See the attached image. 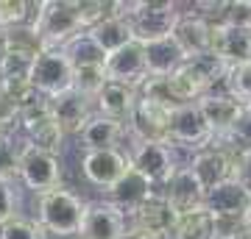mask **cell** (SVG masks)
<instances>
[{"label":"cell","mask_w":251,"mask_h":239,"mask_svg":"<svg viewBox=\"0 0 251 239\" xmlns=\"http://www.w3.org/2000/svg\"><path fill=\"white\" fill-rule=\"evenodd\" d=\"M106 70H103V64L98 67H78V70H73V89L84 95V98L95 100L100 89L106 87Z\"/></svg>","instance_id":"f1b7e54d"},{"label":"cell","mask_w":251,"mask_h":239,"mask_svg":"<svg viewBox=\"0 0 251 239\" xmlns=\"http://www.w3.org/2000/svg\"><path fill=\"white\" fill-rule=\"evenodd\" d=\"M78 167L84 181L106 195L109 189L126 175V170L131 164H128V153L123 148H106V151H84Z\"/></svg>","instance_id":"9c48e42d"},{"label":"cell","mask_w":251,"mask_h":239,"mask_svg":"<svg viewBox=\"0 0 251 239\" xmlns=\"http://www.w3.org/2000/svg\"><path fill=\"white\" fill-rule=\"evenodd\" d=\"M87 214V200L67 186H56L36 197V222L56 239H70L81 234Z\"/></svg>","instance_id":"7a4b0ae2"},{"label":"cell","mask_w":251,"mask_h":239,"mask_svg":"<svg viewBox=\"0 0 251 239\" xmlns=\"http://www.w3.org/2000/svg\"><path fill=\"white\" fill-rule=\"evenodd\" d=\"M224 92H229L243 109L251 106V64H240V67H232L229 70Z\"/></svg>","instance_id":"4dcf8cb0"},{"label":"cell","mask_w":251,"mask_h":239,"mask_svg":"<svg viewBox=\"0 0 251 239\" xmlns=\"http://www.w3.org/2000/svg\"><path fill=\"white\" fill-rule=\"evenodd\" d=\"M62 50H64V56L70 59L73 70H78V67H98V64L106 62V53L87 36V31L81 36H75L70 44H64Z\"/></svg>","instance_id":"4316f807"},{"label":"cell","mask_w":251,"mask_h":239,"mask_svg":"<svg viewBox=\"0 0 251 239\" xmlns=\"http://www.w3.org/2000/svg\"><path fill=\"white\" fill-rule=\"evenodd\" d=\"M20 145L14 142V136H0V178H17Z\"/></svg>","instance_id":"e575fe53"},{"label":"cell","mask_w":251,"mask_h":239,"mask_svg":"<svg viewBox=\"0 0 251 239\" xmlns=\"http://www.w3.org/2000/svg\"><path fill=\"white\" fill-rule=\"evenodd\" d=\"M34 34L42 42V50H62L75 36L84 34L78 22V14L73 9V0H42L34 3L31 22Z\"/></svg>","instance_id":"3957f363"},{"label":"cell","mask_w":251,"mask_h":239,"mask_svg":"<svg viewBox=\"0 0 251 239\" xmlns=\"http://www.w3.org/2000/svg\"><path fill=\"white\" fill-rule=\"evenodd\" d=\"M20 217L17 178H0V225Z\"/></svg>","instance_id":"836d02e7"},{"label":"cell","mask_w":251,"mask_h":239,"mask_svg":"<svg viewBox=\"0 0 251 239\" xmlns=\"http://www.w3.org/2000/svg\"><path fill=\"white\" fill-rule=\"evenodd\" d=\"M193 9V6H190ZM173 42L181 47L184 59H196L212 50V25L201 20L196 11H181L179 22L173 28Z\"/></svg>","instance_id":"2e32d148"},{"label":"cell","mask_w":251,"mask_h":239,"mask_svg":"<svg viewBox=\"0 0 251 239\" xmlns=\"http://www.w3.org/2000/svg\"><path fill=\"white\" fill-rule=\"evenodd\" d=\"M128 228V217H126L117 206L109 200H95L87 203L84 214V225H81V239H120L123 231Z\"/></svg>","instance_id":"5bb4252c"},{"label":"cell","mask_w":251,"mask_h":239,"mask_svg":"<svg viewBox=\"0 0 251 239\" xmlns=\"http://www.w3.org/2000/svg\"><path fill=\"white\" fill-rule=\"evenodd\" d=\"M48 109H50V117L56 120V125L64 131V136H78L84 131V125L90 123L92 114H95V103L90 98L78 95L75 89L50 98Z\"/></svg>","instance_id":"8fae6325"},{"label":"cell","mask_w":251,"mask_h":239,"mask_svg":"<svg viewBox=\"0 0 251 239\" xmlns=\"http://www.w3.org/2000/svg\"><path fill=\"white\" fill-rule=\"evenodd\" d=\"M34 3L28 0H0V31H14L31 22Z\"/></svg>","instance_id":"f546056e"},{"label":"cell","mask_w":251,"mask_h":239,"mask_svg":"<svg viewBox=\"0 0 251 239\" xmlns=\"http://www.w3.org/2000/svg\"><path fill=\"white\" fill-rule=\"evenodd\" d=\"M103 70H106L109 81L140 89L145 81H148V70H145V47L140 42H128L126 47H120L117 53L106 56Z\"/></svg>","instance_id":"4fadbf2b"},{"label":"cell","mask_w":251,"mask_h":239,"mask_svg":"<svg viewBox=\"0 0 251 239\" xmlns=\"http://www.w3.org/2000/svg\"><path fill=\"white\" fill-rule=\"evenodd\" d=\"M249 109H251V106H249Z\"/></svg>","instance_id":"ab89813d"},{"label":"cell","mask_w":251,"mask_h":239,"mask_svg":"<svg viewBox=\"0 0 251 239\" xmlns=\"http://www.w3.org/2000/svg\"><path fill=\"white\" fill-rule=\"evenodd\" d=\"M126 136H131L128 123H120V120H112L103 114H92V120L78 133V142L84 151H106V148H120V142Z\"/></svg>","instance_id":"ffe728a7"},{"label":"cell","mask_w":251,"mask_h":239,"mask_svg":"<svg viewBox=\"0 0 251 239\" xmlns=\"http://www.w3.org/2000/svg\"><path fill=\"white\" fill-rule=\"evenodd\" d=\"M226 25L251 28V0H232V3H226Z\"/></svg>","instance_id":"d590c367"},{"label":"cell","mask_w":251,"mask_h":239,"mask_svg":"<svg viewBox=\"0 0 251 239\" xmlns=\"http://www.w3.org/2000/svg\"><path fill=\"white\" fill-rule=\"evenodd\" d=\"M224 151H229L232 156H243V153H251V109H243V114L237 117V123L229 128L226 136L215 142Z\"/></svg>","instance_id":"83f0119b"},{"label":"cell","mask_w":251,"mask_h":239,"mask_svg":"<svg viewBox=\"0 0 251 239\" xmlns=\"http://www.w3.org/2000/svg\"><path fill=\"white\" fill-rule=\"evenodd\" d=\"M171 239H215L212 214L206 212V209H198V212H190L184 217H179Z\"/></svg>","instance_id":"484cf974"},{"label":"cell","mask_w":251,"mask_h":239,"mask_svg":"<svg viewBox=\"0 0 251 239\" xmlns=\"http://www.w3.org/2000/svg\"><path fill=\"white\" fill-rule=\"evenodd\" d=\"M17 181L36 197L62 186V159L56 153L36 151L31 145H20L17 153Z\"/></svg>","instance_id":"8992f818"},{"label":"cell","mask_w":251,"mask_h":239,"mask_svg":"<svg viewBox=\"0 0 251 239\" xmlns=\"http://www.w3.org/2000/svg\"><path fill=\"white\" fill-rule=\"evenodd\" d=\"M165 139L171 142L179 153H187V159H193V153L206 151V148L215 145V136L209 131L198 103H184V106H179L173 111Z\"/></svg>","instance_id":"5b68a950"},{"label":"cell","mask_w":251,"mask_h":239,"mask_svg":"<svg viewBox=\"0 0 251 239\" xmlns=\"http://www.w3.org/2000/svg\"><path fill=\"white\" fill-rule=\"evenodd\" d=\"M151 195H156V189H153V186L148 184V181H145L134 167H128V170H126V175L120 178L112 189H109L103 200H109L112 206H117V209L128 217L137 206L145 203Z\"/></svg>","instance_id":"44dd1931"},{"label":"cell","mask_w":251,"mask_h":239,"mask_svg":"<svg viewBox=\"0 0 251 239\" xmlns=\"http://www.w3.org/2000/svg\"><path fill=\"white\" fill-rule=\"evenodd\" d=\"M232 178L251 195V153H243V156L234 159V175Z\"/></svg>","instance_id":"8d00e7d4"},{"label":"cell","mask_w":251,"mask_h":239,"mask_svg":"<svg viewBox=\"0 0 251 239\" xmlns=\"http://www.w3.org/2000/svg\"><path fill=\"white\" fill-rule=\"evenodd\" d=\"M126 153H128V164L156 192L171 181V175L176 170L184 167V161L179 159V151L168 139H134L131 136V145L126 148Z\"/></svg>","instance_id":"277c9868"},{"label":"cell","mask_w":251,"mask_h":239,"mask_svg":"<svg viewBox=\"0 0 251 239\" xmlns=\"http://www.w3.org/2000/svg\"><path fill=\"white\" fill-rule=\"evenodd\" d=\"M120 239H145V237H143V234H137L134 228H126V231H123V237H120Z\"/></svg>","instance_id":"74e56055"},{"label":"cell","mask_w":251,"mask_h":239,"mask_svg":"<svg viewBox=\"0 0 251 239\" xmlns=\"http://www.w3.org/2000/svg\"><path fill=\"white\" fill-rule=\"evenodd\" d=\"M198 109H201V114H204V120H206V125H209L212 136H215V142L221 139V136H226L229 128L237 123V117L243 114V106L229 95V92H224V89L204 95V98L198 100Z\"/></svg>","instance_id":"ac0fdd59"},{"label":"cell","mask_w":251,"mask_h":239,"mask_svg":"<svg viewBox=\"0 0 251 239\" xmlns=\"http://www.w3.org/2000/svg\"><path fill=\"white\" fill-rule=\"evenodd\" d=\"M112 14L128 20L134 42L148 44L171 39L181 17V6L173 0H134V3H112Z\"/></svg>","instance_id":"6da1fadb"},{"label":"cell","mask_w":251,"mask_h":239,"mask_svg":"<svg viewBox=\"0 0 251 239\" xmlns=\"http://www.w3.org/2000/svg\"><path fill=\"white\" fill-rule=\"evenodd\" d=\"M176 220H179V214L162 197V192H156L128 214V228H134L145 239H171Z\"/></svg>","instance_id":"30bf717a"},{"label":"cell","mask_w":251,"mask_h":239,"mask_svg":"<svg viewBox=\"0 0 251 239\" xmlns=\"http://www.w3.org/2000/svg\"><path fill=\"white\" fill-rule=\"evenodd\" d=\"M31 87L45 100L73 89V64L64 50H42L31 67Z\"/></svg>","instance_id":"ba28073f"},{"label":"cell","mask_w":251,"mask_h":239,"mask_svg":"<svg viewBox=\"0 0 251 239\" xmlns=\"http://www.w3.org/2000/svg\"><path fill=\"white\" fill-rule=\"evenodd\" d=\"M212 53L221 56L229 67L251 64V28H234V25L212 28Z\"/></svg>","instance_id":"d6986e66"},{"label":"cell","mask_w":251,"mask_h":239,"mask_svg":"<svg viewBox=\"0 0 251 239\" xmlns=\"http://www.w3.org/2000/svg\"><path fill=\"white\" fill-rule=\"evenodd\" d=\"M73 9L78 14L81 28L90 31L92 25H98L100 20H106L112 14V3H103V0H73Z\"/></svg>","instance_id":"1f68e13d"},{"label":"cell","mask_w":251,"mask_h":239,"mask_svg":"<svg viewBox=\"0 0 251 239\" xmlns=\"http://www.w3.org/2000/svg\"><path fill=\"white\" fill-rule=\"evenodd\" d=\"M92 42L98 44L100 50L106 56L117 53L120 47H126L128 42H134V34H131V25H128V20L123 17H115V14H109L106 20H100L98 25H92L87 31Z\"/></svg>","instance_id":"d4e9b609"},{"label":"cell","mask_w":251,"mask_h":239,"mask_svg":"<svg viewBox=\"0 0 251 239\" xmlns=\"http://www.w3.org/2000/svg\"><path fill=\"white\" fill-rule=\"evenodd\" d=\"M165 81H168V89H171V95L176 98L179 106H184V103H198L204 95L212 92L209 84H206V78L198 72V67L193 62H184L179 70L173 72V75H168Z\"/></svg>","instance_id":"cb8c5ba5"},{"label":"cell","mask_w":251,"mask_h":239,"mask_svg":"<svg viewBox=\"0 0 251 239\" xmlns=\"http://www.w3.org/2000/svg\"><path fill=\"white\" fill-rule=\"evenodd\" d=\"M162 197L171 203V209L179 217L190 212H198V209H204V197L206 192L201 189V184L196 181V175L190 173V167H179L176 173L171 175V181L159 189Z\"/></svg>","instance_id":"9a60e30c"},{"label":"cell","mask_w":251,"mask_h":239,"mask_svg":"<svg viewBox=\"0 0 251 239\" xmlns=\"http://www.w3.org/2000/svg\"><path fill=\"white\" fill-rule=\"evenodd\" d=\"M95 114L112 117V120H120V123H128L131 114L137 109V89L126 87V84H115V81H106V87L95 95Z\"/></svg>","instance_id":"7402d4cb"},{"label":"cell","mask_w":251,"mask_h":239,"mask_svg":"<svg viewBox=\"0 0 251 239\" xmlns=\"http://www.w3.org/2000/svg\"><path fill=\"white\" fill-rule=\"evenodd\" d=\"M237 239H251V225H246V228L240 231V237H237Z\"/></svg>","instance_id":"f35d334b"},{"label":"cell","mask_w":251,"mask_h":239,"mask_svg":"<svg viewBox=\"0 0 251 239\" xmlns=\"http://www.w3.org/2000/svg\"><path fill=\"white\" fill-rule=\"evenodd\" d=\"M0 239H45V231L36 220L14 217V220L0 225Z\"/></svg>","instance_id":"d6a6232c"},{"label":"cell","mask_w":251,"mask_h":239,"mask_svg":"<svg viewBox=\"0 0 251 239\" xmlns=\"http://www.w3.org/2000/svg\"><path fill=\"white\" fill-rule=\"evenodd\" d=\"M17 133L23 136L25 145H31V148H36V151H45V153H56V156H59L64 139H67L64 131L56 125L53 117H50L48 100L25 109V111H20Z\"/></svg>","instance_id":"52a82bcc"},{"label":"cell","mask_w":251,"mask_h":239,"mask_svg":"<svg viewBox=\"0 0 251 239\" xmlns=\"http://www.w3.org/2000/svg\"><path fill=\"white\" fill-rule=\"evenodd\" d=\"M234 159L237 156L224 151L221 145H212L206 151L193 153V159H190L187 167L196 175V181L201 184V189L209 192V189H215L218 184H224V181H229L234 175Z\"/></svg>","instance_id":"7c38bea8"},{"label":"cell","mask_w":251,"mask_h":239,"mask_svg":"<svg viewBox=\"0 0 251 239\" xmlns=\"http://www.w3.org/2000/svg\"><path fill=\"white\" fill-rule=\"evenodd\" d=\"M145 47V70H148V78H168L179 70L181 64L187 62L181 47L171 39H159V42H148Z\"/></svg>","instance_id":"603a6c76"},{"label":"cell","mask_w":251,"mask_h":239,"mask_svg":"<svg viewBox=\"0 0 251 239\" xmlns=\"http://www.w3.org/2000/svg\"><path fill=\"white\" fill-rule=\"evenodd\" d=\"M204 209L212 217H249L251 220V195L234 178H229L206 192Z\"/></svg>","instance_id":"e0dca14e"}]
</instances>
